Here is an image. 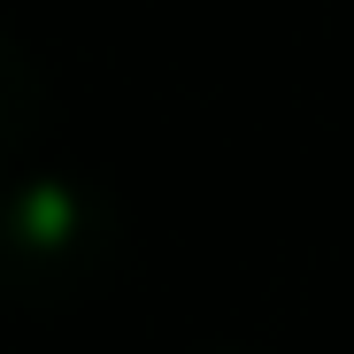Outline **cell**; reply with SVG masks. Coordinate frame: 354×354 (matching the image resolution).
Returning a JSON list of instances; mask_svg holds the SVG:
<instances>
[{
	"mask_svg": "<svg viewBox=\"0 0 354 354\" xmlns=\"http://www.w3.org/2000/svg\"><path fill=\"white\" fill-rule=\"evenodd\" d=\"M39 115H46V77L16 39H0V169L39 139Z\"/></svg>",
	"mask_w": 354,
	"mask_h": 354,
	"instance_id": "7a4b0ae2",
	"label": "cell"
},
{
	"mask_svg": "<svg viewBox=\"0 0 354 354\" xmlns=\"http://www.w3.org/2000/svg\"><path fill=\"white\" fill-rule=\"evenodd\" d=\"M115 262V208L93 185L70 177H39L8 185L0 201V292L24 308H54Z\"/></svg>",
	"mask_w": 354,
	"mask_h": 354,
	"instance_id": "6da1fadb",
	"label": "cell"
}]
</instances>
